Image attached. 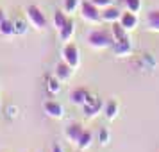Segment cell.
Returning <instances> with one entry per match:
<instances>
[{"label":"cell","mask_w":159,"mask_h":152,"mask_svg":"<svg viewBox=\"0 0 159 152\" xmlns=\"http://www.w3.org/2000/svg\"><path fill=\"white\" fill-rule=\"evenodd\" d=\"M86 41L95 50H104V48H111L113 47L115 38H113V32L107 29H93L89 30Z\"/></svg>","instance_id":"cell-1"},{"label":"cell","mask_w":159,"mask_h":152,"mask_svg":"<svg viewBox=\"0 0 159 152\" xmlns=\"http://www.w3.org/2000/svg\"><path fill=\"white\" fill-rule=\"evenodd\" d=\"M80 16L84 22L89 23H100L102 22V9L95 6L91 0H84L80 2Z\"/></svg>","instance_id":"cell-2"},{"label":"cell","mask_w":159,"mask_h":152,"mask_svg":"<svg viewBox=\"0 0 159 152\" xmlns=\"http://www.w3.org/2000/svg\"><path fill=\"white\" fill-rule=\"evenodd\" d=\"M61 58L65 63L72 66V68H77L80 65V52H79V47L75 43H70V41H66L65 47H63V50H61Z\"/></svg>","instance_id":"cell-3"},{"label":"cell","mask_w":159,"mask_h":152,"mask_svg":"<svg viewBox=\"0 0 159 152\" xmlns=\"http://www.w3.org/2000/svg\"><path fill=\"white\" fill-rule=\"evenodd\" d=\"M25 13H27V18H29V22L32 23L36 29H39V30L47 29L48 22H47V16H45V13L41 11V7H38V6H29Z\"/></svg>","instance_id":"cell-4"},{"label":"cell","mask_w":159,"mask_h":152,"mask_svg":"<svg viewBox=\"0 0 159 152\" xmlns=\"http://www.w3.org/2000/svg\"><path fill=\"white\" fill-rule=\"evenodd\" d=\"M82 109H84V115H86V116H95V115H98V111H100V109H104V104H102V100L98 99V97L89 95V97H88V100L84 102Z\"/></svg>","instance_id":"cell-5"},{"label":"cell","mask_w":159,"mask_h":152,"mask_svg":"<svg viewBox=\"0 0 159 152\" xmlns=\"http://www.w3.org/2000/svg\"><path fill=\"white\" fill-rule=\"evenodd\" d=\"M122 7L120 6H107V7L102 9V22H107V23H115L120 20V16H122Z\"/></svg>","instance_id":"cell-6"},{"label":"cell","mask_w":159,"mask_h":152,"mask_svg":"<svg viewBox=\"0 0 159 152\" xmlns=\"http://www.w3.org/2000/svg\"><path fill=\"white\" fill-rule=\"evenodd\" d=\"M43 109L50 118H56V120L63 118V115H65V109H63V106L57 100H47L43 104Z\"/></svg>","instance_id":"cell-7"},{"label":"cell","mask_w":159,"mask_h":152,"mask_svg":"<svg viewBox=\"0 0 159 152\" xmlns=\"http://www.w3.org/2000/svg\"><path fill=\"white\" fill-rule=\"evenodd\" d=\"M82 132H84V127H82V123H79V122H72V123H68V125H66V129H65V136L68 138L70 141L77 143Z\"/></svg>","instance_id":"cell-8"},{"label":"cell","mask_w":159,"mask_h":152,"mask_svg":"<svg viewBox=\"0 0 159 152\" xmlns=\"http://www.w3.org/2000/svg\"><path fill=\"white\" fill-rule=\"evenodd\" d=\"M118 22H120V25H122L123 29L132 30V29H136V25H138V15L136 13H132V11H127V9H125Z\"/></svg>","instance_id":"cell-9"},{"label":"cell","mask_w":159,"mask_h":152,"mask_svg":"<svg viewBox=\"0 0 159 152\" xmlns=\"http://www.w3.org/2000/svg\"><path fill=\"white\" fill-rule=\"evenodd\" d=\"M56 77H57L61 82L70 81L73 77V68L68 65V63L61 61V63H57V65H56Z\"/></svg>","instance_id":"cell-10"},{"label":"cell","mask_w":159,"mask_h":152,"mask_svg":"<svg viewBox=\"0 0 159 152\" xmlns=\"http://www.w3.org/2000/svg\"><path fill=\"white\" fill-rule=\"evenodd\" d=\"M111 48H113V52L116 56H129L130 50H132V41H130V38H125V39L115 41Z\"/></svg>","instance_id":"cell-11"},{"label":"cell","mask_w":159,"mask_h":152,"mask_svg":"<svg viewBox=\"0 0 159 152\" xmlns=\"http://www.w3.org/2000/svg\"><path fill=\"white\" fill-rule=\"evenodd\" d=\"M89 91H88L86 88H75L72 93H70V100H72V104H75V106H84V102L88 100V97H89Z\"/></svg>","instance_id":"cell-12"},{"label":"cell","mask_w":159,"mask_h":152,"mask_svg":"<svg viewBox=\"0 0 159 152\" xmlns=\"http://www.w3.org/2000/svg\"><path fill=\"white\" fill-rule=\"evenodd\" d=\"M73 34H75V22H73L72 18H68L66 25L59 30V38H61L63 41H70L73 38Z\"/></svg>","instance_id":"cell-13"},{"label":"cell","mask_w":159,"mask_h":152,"mask_svg":"<svg viewBox=\"0 0 159 152\" xmlns=\"http://www.w3.org/2000/svg\"><path fill=\"white\" fill-rule=\"evenodd\" d=\"M147 27L150 30H157L159 32V9H152L150 13H147Z\"/></svg>","instance_id":"cell-14"},{"label":"cell","mask_w":159,"mask_h":152,"mask_svg":"<svg viewBox=\"0 0 159 152\" xmlns=\"http://www.w3.org/2000/svg\"><path fill=\"white\" fill-rule=\"evenodd\" d=\"M104 115H106V118L107 120H113V118H116L118 116V102L116 100H107L106 104H104Z\"/></svg>","instance_id":"cell-15"},{"label":"cell","mask_w":159,"mask_h":152,"mask_svg":"<svg viewBox=\"0 0 159 152\" xmlns=\"http://www.w3.org/2000/svg\"><path fill=\"white\" fill-rule=\"evenodd\" d=\"M118 4H120L123 9L132 11V13H139V11H141V6H143L141 0H118Z\"/></svg>","instance_id":"cell-16"},{"label":"cell","mask_w":159,"mask_h":152,"mask_svg":"<svg viewBox=\"0 0 159 152\" xmlns=\"http://www.w3.org/2000/svg\"><path fill=\"white\" fill-rule=\"evenodd\" d=\"M111 32H113V38H115V41H120V39H125V38H129V30L123 29L120 22H115L113 23V27H111Z\"/></svg>","instance_id":"cell-17"},{"label":"cell","mask_w":159,"mask_h":152,"mask_svg":"<svg viewBox=\"0 0 159 152\" xmlns=\"http://www.w3.org/2000/svg\"><path fill=\"white\" fill-rule=\"evenodd\" d=\"M91 141H93V134H91L89 131H86V129H84V132L80 134L79 141H77V147H79L80 150H84V149H88V147L91 145Z\"/></svg>","instance_id":"cell-18"},{"label":"cell","mask_w":159,"mask_h":152,"mask_svg":"<svg viewBox=\"0 0 159 152\" xmlns=\"http://www.w3.org/2000/svg\"><path fill=\"white\" fill-rule=\"evenodd\" d=\"M0 34L2 36H13V34H16L15 30V22H11V20H4V22L0 23Z\"/></svg>","instance_id":"cell-19"},{"label":"cell","mask_w":159,"mask_h":152,"mask_svg":"<svg viewBox=\"0 0 159 152\" xmlns=\"http://www.w3.org/2000/svg\"><path fill=\"white\" fill-rule=\"evenodd\" d=\"M66 22H68V16H66L65 11H56V13H54V27L57 30L63 29L66 25Z\"/></svg>","instance_id":"cell-20"},{"label":"cell","mask_w":159,"mask_h":152,"mask_svg":"<svg viewBox=\"0 0 159 152\" xmlns=\"http://www.w3.org/2000/svg\"><path fill=\"white\" fill-rule=\"evenodd\" d=\"M77 9H80V0H63V11L65 13H75Z\"/></svg>","instance_id":"cell-21"},{"label":"cell","mask_w":159,"mask_h":152,"mask_svg":"<svg viewBox=\"0 0 159 152\" xmlns=\"http://www.w3.org/2000/svg\"><path fill=\"white\" fill-rule=\"evenodd\" d=\"M59 90H61V81L54 75V77H50V79H48V91L54 95V93H57Z\"/></svg>","instance_id":"cell-22"},{"label":"cell","mask_w":159,"mask_h":152,"mask_svg":"<svg viewBox=\"0 0 159 152\" xmlns=\"http://www.w3.org/2000/svg\"><path fill=\"white\" fill-rule=\"evenodd\" d=\"M98 141H100L102 145H107V141H109V131L107 129H102L100 132H98Z\"/></svg>","instance_id":"cell-23"},{"label":"cell","mask_w":159,"mask_h":152,"mask_svg":"<svg viewBox=\"0 0 159 152\" xmlns=\"http://www.w3.org/2000/svg\"><path fill=\"white\" fill-rule=\"evenodd\" d=\"M15 30H16V34H23L25 32V23L22 20H15Z\"/></svg>","instance_id":"cell-24"},{"label":"cell","mask_w":159,"mask_h":152,"mask_svg":"<svg viewBox=\"0 0 159 152\" xmlns=\"http://www.w3.org/2000/svg\"><path fill=\"white\" fill-rule=\"evenodd\" d=\"M95 6H98L100 9H104V7H107V6H111L113 4V0H91Z\"/></svg>","instance_id":"cell-25"},{"label":"cell","mask_w":159,"mask_h":152,"mask_svg":"<svg viewBox=\"0 0 159 152\" xmlns=\"http://www.w3.org/2000/svg\"><path fill=\"white\" fill-rule=\"evenodd\" d=\"M52 152H65V150H63V147L59 143H54L52 145Z\"/></svg>","instance_id":"cell-26"},{"label":"cell","mask_w":159,"mask_h":152,"mask_svg":"<svg viewBox=\"0 0 159 152\" xmlns=\"http://www.w3.org/2000/svg\"><path fill=\"white\" fill-rule=\"evenodd\" d=\"M4 20H6V13H4V9L0 7V23L4 22Z\"/></svg>","instance_id":"cell-27"}]
</instances>
